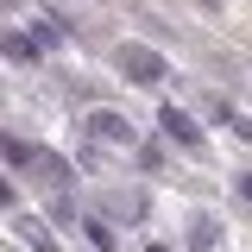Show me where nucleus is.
<instances>
[{
  "label": "nucleus",
  "instance_id": "obj_14",
  "mask_svg": "<svg viewBox=\"0 0 252 252\" xmlns=\"http://www.w3.org/2000/svg\"><path fill=\"white\" fill-rule=\"evenodd\" d=\"M145 252H177V246H164V240H152V246H145Z\"/></svg>",
  "mask_w": 252,
  "mask_h": 252
},
{
  "label": "nucleus",
  "instance_id": "obj_12",
  "mask_svg": "<svg viewBox=\"0 0 252 252\" xmlns=\"http://www.w3.org/2000/svg\"><path fill=\"white\" fill-rule=\"evenodd\" d=\"M233 132H240V139L252 145V114H240V120H233Z\"/></svg>",
  "mask_w": 252,
  "mask_h": 252
},
{
  "label": "nucleus",
  "instance_id": "obj_5",
  "mask_svg": "<svg viewBox=\"0 0 252 252\" xmlns=\"http://www.w3.org/2000/svg\"><path fill=\"white\" fill-rule=\"evenodd\" d=\"M38 158H44V145H32V139H19V132H6V177H38Z\"/></svg>",
  "mask_w": 252,
  "mask_h": 252
},
{
  "label": "nucleus",
  "instance_id": "obj_8",
  "mask_svg": "<svg viewBox=\"0 0 252 252\" xmlns=\"http://www.w3.org/2000/svg\"><path fill=\"white\" fill-rule=\"evenodd\" d=\"M38 57H44V44H38L32 32H19V26L6 32V63H26V69H32V63H38Z\"/></svg>",
  "mask_w": 252,
  "mask_h": 252
},
{
  "label": "nucleus",
  "instance_id": "obj_4",
  "mask_svg": "<svg viewBox=\"0 0 252 252\" xmlns=\"http://www.w3.org/2000/svg\"><path fill=\"white\" fill-rule=\"evenodd\" d=\"M183 246H189V252H227V227H220V220L208 215V208H195V215H189Z\"/></svg>",
  "mask_w": 252,
  "mask_h": 252
},
{
  "label": "nucleus",
  "instance_id": "obj_2",
  "mask_svg": "<svg viewBox=\"0 0 252 252\" xmlns=\"http://www.w3.org/2000/svg\"><path fill=\"white\" fill-rule=\"evenodd\" d=\"M114 69H120L126 82H139V89H158L164 76H170V63H164V51H152V44H114Z\"/></svg>",
  "mask_w": 252,
  "mask_h": 252
},
{
  "label": "nucleus",
  "instance_id": "obj_9",
  "mask_svg": "<svg viewBox=\"0 0 252 252\" xmlns=\"http://www.w3.org/2000/svg\"><path fill=\"white\" fill-rule=\"evenodd\" d=\"M51 220L76 233V220H82V208H76V195H69V189H51Z\"/></svg>",
  "mask_w": 252,
  "mask_h": 252
},
{
  "label": "nucleus",
  "instance_id": "obj_10",
  "mask_svg": "<svg viewBox=\"0 0 252 252\" xmlns=\"http://www.w3.org/2000/svg\"><path fill=\"white\" fill-rule=\"evenodd\" d=\"M132 164H139L145 177H158V170H164V152H158V145H139V152H132Z\"/></svg>",
  "mask_w": 252,
  "mask_h": 252
},
{
  "label": "nucleus",
  "instance_id": "obj_11",
  "mask_svg": "<svg viewBox=\"0 0 252 252\" xmlns=\"http://www.w3.org/2000/svg\"><path fill=\"white\" fill-rule=\"evenodd\" d=\"M233 189H240V202H252V170H240V177H233Z\"/></svg>",
  "mask_w": 252,
  "mask_h": 252
},
{
  "label": "nucleus",
  "instance_id": "obj_7",
  "mask_svg": "<svg viewBox=\"0 0 252 252\" xmlns=\"http://www.w3.org/2000/svg\"><path fill=\"white\" fill-rule=\"evenodd\" d=\"M6 227H13V240H26L32 252H57V246H51V233H44V220L32 215V208H13V215H6Z\"/></svg>",
  "mask_w": 252,
  "mask_h": 252
},
{
  "label": "nucleus",
  "instance_id": "obj_6",
  "mask_svg": "<svg viewBox=\"0 0 252 252\" xmlns=\"http://www.w3.org/2000/svg\"><path fill=\"white\" fill-rule=\"evenodd\" d=\"M76 233H82V246H89V252H120V233H114V220H107V215H82V220H76Z\"/></svg>",
  "mask_w": 252,
  "mask_h": 252
},
{
  "label": "nucleus",
  "instance_id": "obj_13",
  "mask_svg": "<svg viewBox=\"0 0 252 252\" xmlns=\"http://www.w3.org/2000/svg\"><path fill=\"white\" fill-rule=\"evenodd\" d=\"M195 6H208V13H220V6H227V0H195Z\"/></svg>",
  "mask_w": 252,
  "mask_h": 252
},
{
  "label": "nucleus",
  "instance_id": "obj_3",
  "mask_svg": "<svg viewBox=\"0 0 252 252\" xmlns=\"http://www.w3.org/2000/svg\"><path fill=\"white\" fill-rule=\"evenodd\" d=\"M158 132H164L170 145H183V152H202V145H208L202 120H195L189 107H177V101H158Z\"/></svg>",
  "mask_w": 252,
  "mask_h": 252
},
{
  "label": "nucleus",
  "instance_id": "obj_1",
  "mask_svg": "<svg viewBox=\"0 0 252 252\" xmlns=\"http://www.w3.org/2000/svg\"><path fill=\"white\" fill-rule=\"evenodd\" d=\"M82 139H94V145H107V152H139V145H145V139H139V126L126 120L120 107H89V114H82Z\"/></svg>",
  "mask_w": 252,
  "mask_h": 252
}]
</instances>
